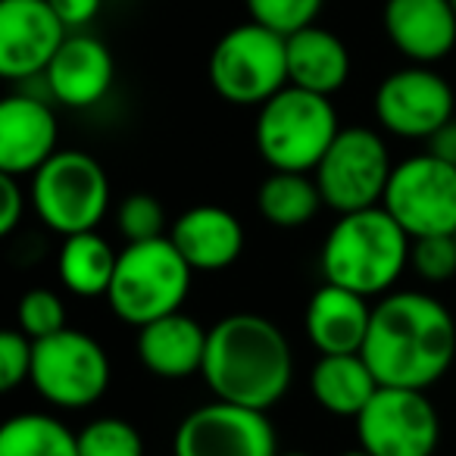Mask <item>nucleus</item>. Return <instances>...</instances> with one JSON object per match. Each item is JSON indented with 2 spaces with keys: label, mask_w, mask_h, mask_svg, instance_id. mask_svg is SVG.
Returning <instances> with one entry per match:
<instances>
[{
  "label": "nucleus",
  "mask_w": 456,
  "mask_h": 456,
  "mask_svg": "<svg viewBox=\"0 0 456 456\" xmlns=\"http://www.w3.org/2000/svg\"><path fill=\"white\" fill-rule=\"evenodd\" d=\"M362 360L381 387L428 391L456 360V319L437 297L391 291L375 300Z\"/></svg>",
  "instance_id": "f257e3e1"
},
{
  "label": "nucleus",
  "mask_w": 456,
  "mask_h": 456,
  "mask_svg": "<svg viewBox=\"0 0 456 456\" xmlns=\"http://www.w3.org/2000/svg\"><path fill=\"white\" fill-rule=\"evenodd\" d=\"M203 381L216 400L269 412L294 381L285 331L260 313H232L209 329Z\"/></svg>",
  "instance_id": "f03ea898"
},
{
  "label": "nucleus",
  "mask_w": 456,
  "mask_h": 456,
  "mask_svg": "<svg viewBox=\"0 0 456 456\" xmlns=\"http://www.w3.org/2000/svg\"><path fill=\"white\" fill-rule=\"evenodd\" d=\"M412 238L385 207L338 216L322 241V279L362 297H385L410 269Z\"/></svg>",
  "instance_id": "7ed1b4c3"
},
{
  "label": "nucleus",
  "mask_w": 456,
  "mask_h": 456,
  "mask_svg": "<svg viewBox=\"0 0 456 456\" xmlns=\"http://www.w3.org/2000/svg\"><path fill=\"white\" fill-rule=\"evenodd\" d=\"M194 269L188 266L172 238L126 244L110 281L107 304L113 316L134 329L182 313L191 291Z\"/></svg>",
  "instance_id": "20e7f679"
},
{
  "label": "nucleus",
  "mask_w": 456,
  "mask_h": 456,
  "mask_svg": "<svg viewBox=\"0 0 456 456\" xmlns=\"http://www.w3.org/2000/svg\"><path fill=\"white\" fill-rule=\"evenodd\" d=\"M338 134L341 126H338V110L331 97L313 94L294 85L263 103L254 126L256 151L273 172L313 175Z\"/></svg>",
  "instance_id": "39448f33"
},
{
  "label": "nucleus",
  "mask_w": 456,
  "mask_h": 456,
  "mask_svg": "<svg viewBox=\"0 0 456 456\" xmlns=\"http://www.w3.org/2000/svg\"><path fill=\"white\" fill-rule=\"evenodd\" d=\"M110 178L101 159L85 151H57L28 182V203L63 238L97 232L110 209Z\"/></svg>",
  "instance_id": "423d86ee"
},
{
  "label": "nucleus",
  "mask_w": 456,
  "mask_h": 456,
  "mask_svg": "<svg viewBox=\"0 0 456 456\" xmlns=\"http://www.w3.org/2000/svg\"><path fill=\"white\" fill-rule=\"evenodd\" d=\"M209 85L225 103L263 107L288 85V38L260 22L228 28L209 53Z\"/></svg>",
  "instance_id": "0eeeda50"
},
{
  "label": "nucleus",
  "mask_w": 456,
  "mask_h": 456,
  "mask_svg": "<svg viewBox=\"0 0 456 456\" xmlns=\"http://www.w3.org/2000/svg\"><path fill=\"white\" fill-rule=\"evenodd\" d=\"M391 172L394 163L385 138L375 128L350 126L341 128L313 178L322 191L325 207L335 209L338 216H347L381 207Z\"/></svg>",
  "instance_id": "6e6552de"
},
{
  "label": "nucleus",
  "mask_w": 456,
  "mask_h": 456,
  "mask_svg": "<svg viewBox=\"0 0 456 456\" xmlns=\"http://www.w3.org/2000/svg\"><path fill=\"white\" fill-rule=\"evenodd\" d=\"M110 356L97 338L78 329H63L57 335L35 341L32 387L60 410L94 406L110 387Z\"/></svg>",
  "instance_id": "1a4fd4ad"
},
{
  "label": "nucleus",
  "mask_w": 456,
  "mask_h": 456,
  "mask_svg": "<svg viewBox=\"0 0 456 456\" xmlns=\"http://www.w3.org/2000/svg\"><path fill=\"white\" fill-rule=\"evenodd\" d=\"M381 207L410 238L456 232V163L416 153L394 163Z\"/></svg>",
  "instance_id": "9d476101"
},
{
  "label": "nucleus",
  "mask_w": 456,
  "mask_h": 456,
  "mask_svg": "<svg viewBox=\"0 0 456 456\" xmlns=\"http://www.w3.org/2000/svg\"><path fill=\"white\" fill-rule=\"evenodd\" d=\"M354 422L369 456H431L441 437L435 403L410 387H379Z\"/></svg>",
  "instance_id": "9b49d317"
},
{
  "label": "nucleus",
  "mask_w": 456,
  "mask_h": 456,
  "mask_svg": "<svg viewBox=\"0 0 456 456\" xmlns=\"http://www.w3.org/2000/svg\"><path fill=\"white\" fill-rule=\"evenodd\" d=\"M175 456H279V431L269 412L213 400L182 419Z\"/></svg>",
  "instance_id": "f8f14e48"
},
{
  "label": "nucleus",
  "mask_w": 456,
  "mask_h": 456,
  "mask_svg": "<svg viewBox=\"0 0 456 456\" xmlns=\"http://www.w3.org/2000/svg\"><path fill=\"white\" fill-rule=\"evenodd\" d=\"M372 107L385 132L406 141H428L453 119L456 94L431 66H406L381 78Z\"/></svg>",
  "instance_id": "ddd939ff"
},
{
  "label": "nucleus",
  "mask_w": 456,
  "mask_h": 456,
  "mask_svg": "<svg viewBox=\"0 0 456 456\" xmlns=\"http://www.w3.org/2000/svg\"><path fill=\"white\" fill-rule=\"evenodd\" d=\"M69 35L47 0H0V76L10 82L45 76Z\"/></svg>",
  "instance_id": "4468645a"
},
{
  "label": "nucleus",
  "mask_w": 456,
  "mask_h": 456,
  "mask_svg": "<svg viewBox=\"0 0 456 456\" xmlns=\"http://www.w3.org/2000/svg\"><path fill=\"white\" fill-rule=\"evenodd\" d=\"M60 122L45 97L10 94L0 103V175L32 178L60 151Z\"/></svg>",
  "instance_id": "2eb2a0df"
},
{
  "label": "nucleus",
  "mask_w": 456,
  "mask_h": 456,
  "mask_svg": "<svg viewBox=\"0 0 456 456\" xmlns=\"http://www.w3.org/2000/svg\"><path fill=\"white\" fill-rule=\"evenodd\" d=\"M116 78V60L101 38L72 32L45 72L47 91L69 110H91L110 94Z\"/></svg>",
  "instance_id": "dca6fc26"
},
{
  "label": "nucleus",
  "mask_w": 456,
  "mask_h": 456,
  "mask_svg": "<svg viewBox=\"0 0 456 456\" xmlns=\"http://www.w3.org/2000/svg\"><path fill=\"white\" fill-rule=\"evenodd\" d=\"M385 35L412 66H431L456 47L450 0H385Z\"/></svg>",
  "instance_id": "f3484780"
},
{
  "label": "nucleus",
  "mask_w": 456,
  "mask_h": 456,
  "mask_svg": "<svg viewBox=\"0 0 456 456\" xmlns=\"http://www.w3.org/2000/svg\"><path fill=\"white\" fill-rule=\"evenodd\" d=\"M178 254L194 273H219L228 269L244 250V225L232 209L216 203H197L184 209L169 232Z\"/></svg>",
  "instance_id": "a211bd4d"
},
{
  "label": "nucleus",
  "mask_w": 456,
  "mask_h": 456,
  "mask_svg": "<svg viewBox=\"0 0 456 456\" xmlns=\"http://www.w3.org/2000/svg\"><path fill=\"white\" fill-rule=\"evenodd\" d=\"M372 306L375 304H369V297L362 294L322 281V288L313 291L304 313L306 338L319 350V356L362 354L369 322H372Z\"/></svg>",
  "instance_id": "6ab92c4d"
},
{
  "label": "nucleus",
  "mask_w": 456,
  "mask_h": 456,
  "mask_svg": "<svg viewBox=\"0 0 456 456\" xmlns=\"http://www.w3.org/2000/svg\"><path fill=\"white\" fill-rule=\"evenodd\" d=\"M209 329H203L188 313H172L166 319L138 329V360L157 379H191L203 372Z\"/></svg>",
  "instance_id": "aec40b11"
},
{
  "label": "nucleus",
  "mask_w": 456,
  "mask_h": 456,
  "mask_svg": "<svg viewBox=\"0 0 456 456\" xmlns=\"http://www.w3.org/2000/svg\"><path fill=\"white\" fill-rule=\"evenodd\" d=\"M350 78V51L322 26L288 35V82L294 88L331 97Z\"/></svg>",
  "instance_id": "412c9836"
},
{
  "label": "nucleus",
  "mask_w": 456,
  "mask_h": 456,
  "mask_svg": "<svg viewBox=\"0 0 456 456\" xmlns=\"http://www.w3.org/2000/svg\"><path fill=\"white\" fill-rule=\"evenodd\" d=\"M379 379L362 354L319 356L310 372V394L325 412L356 419L379 391Z\"/></svg>",
  "instance_id": "4be33fe9"
},
{
  "label": "nucleus",
  "mask_w": 456,
  "mask_h": 456,
  "mask_svg": "<svg viewBox=\"0 0 456 456\" xmlns=\"http://www.w3.org/2000/svg\"><path fill=\"white\" fill-rule=\"evenodd\" d=\"M119 254L110 248V241L97 232L63 238V248L57 256L60 281L76 297H107L113 281Z\"/></svg>",
  "instance_id": "5701e85b"
},
{
  "label": "nucleus",
  "mask_w": 456,
  "mask_h": 456,
  "mask_svg": "<svg viewBox=\"0 0 456 456\" xmlns=\"http://www.w3.org/2000/svg\"><path fill=\"white\" fill-rule=\"evenodd\" d=\"M322 207V191L306 172H273L256 191V209L273 228H304Z\"/></svg>",
  "instance_id": "b1692460"
},
{
  "label": "nucleus",
  "mask_w": 456,
  "mask_h": 456,
  "mask_svg": "<svg viewBox=\"0 0 456 456\" xmlns=\"http://www.w3.org/2000/svg\"><path fill=\"white\" fill-rule=\"evenodd\" d=\"M0 456H78V435L47 412H22L0 428Z\"/></svg>",
  "instance_id": "393cba45"
},
{
  "label": "nucleus",
  "mask_w": 456,
  "mask_h": 456,
  "mask_svg": "<svg viewBox=\"0 0 456 456\" xmlns=\"http://www.w3.org/2000/svg\"><path fill=\"white\" fill-rule=\"evenodd\" d=\"M78 456H144V441L132 422L101 416L78 431Z\"/></svg>",
  "instance_id": "a878e982"
},
{
  "label": "nucleus",
  "mask_w": 456,
  "mask_h": 456,
  "mask_svg": "<svg viewBox=\"0 0 456 456\" xmlns=\"http://www.w3.org/2000/svg\"><path fill=\"white\" fill-rule=\"evenodd\" d=\"M16 329L32 341H45V338L69 329L63 297L51 288H28L16 304Z\"/></svg>",
  "instance_id": "bb28decb"
},
{
  "label": "nucleus",
  "mask_w": 456,
  "mask_h": 456,
  "mask_svg": "<svg viewBox=\"0 0 456 456\" xmlns=\"http://www.w3.org/2000/svg\"><path fill=\"white\" fill-rule=\"evenodd\" d=\"M116 228L126 238V244L141 241H157L166 238V209L159 197L147 194V191H134L116 209Z\"/></svg>",
  "instance_id": "cd10ccee"
},
{
  "label": "nucleus",
  "mask_w": 456,
  "mask_h": 456,
  "mask_svg": "<svg viewBox=\"0 0 456 456\" xmlns=\"http://www.w3.org/2000/svg\"><path fill=\"white\" fill-rule=\"evenodd\" d=\"M244 4H248L250 22H260L285 38L300 28L316 26L325 7V0H244Z\"/></svg>",
  "instance_id": "c85d7f7f"
},
{
  "label": "nucleus",
  "mask_w": 456,
  "mask_h": 456,
  "mask_svg": "<svg viewBox=\"0 0 456 456\" xmlns=\"http://www.w3.org/2000/svg\"><path fill=\"white\" fill-rule=\"evenodd\" d=\"M410 269L425 285H444L456 279V241L453 235H428L412 238Z\"/></svg>",
  "instance_id": "c756f323"
},
{
  "label": "nucleus",
  "mask_w": 456,
  "mask_h": 456,
  "mask_svg": "<svg viewBox=\"0 0 456 456\" xmlns=\"http://www.w3.org/2000/svg\"><path fill=\"white\" fill-rule=\"evenodd\" d=\"M35 341L26 338L20 329H7L0 335V387L16 391L22 381L32 379Z\"/></svg>",
  "instance_id": "7c9ffc66"
},
{
  "label": "nucleus",
  "mask_w": 456,
  "mask_h": 456,
  "mask_svg": "<svg viewBox=\"0 0 456 456\" xmlns=\"http://www.w3.org/2000/svg\"><path fill=\"white\" fill-rule=\"evenodd\" d=\"M26 188L16 175H0V235H13L26 216Z\"/></svg>",
  "instance_id": "2f4dec72"
},
{
  "label": "nucleus",
  "mask_w": 456,
  "mask_h": 456,
  "mask_svg": "<svg viewBox=\"0 0 456 456\" xmlns=\"http://www.w3.org/2000/svg\"><path fill=\"white\" fill-rule=\"evenodd\" d=\"M47 4H51L53 13L60 16V22H63L69 32H82V28L91 26L103 10V0H47Z\"/></svg>",
  "instance_id": "473e14b6"
},
{
  "label": "nucleus",
  "mask_w": 456,
  "mask_h": 456,
  "mask_svg": "<svg viewBox=\"0 0 456 456\" xmlns=\"http://www.w3.org/2000/svg\"><path fill=\"white\" fill-rule=\"evenodd\" d=\"M428 153L447 159V163H456V119H450L447 126H441L435 134H431Z\"/></svg>",
  "instance_id": "72a5a7b5"
},
{
  "label": "nucleus",
  "mask_w": 456,
  "mask_h": 456,
  "mask_svg": "<svg viewBox=\"0 0 456 456\" xmlns=\"http://www.w3.org/2000/svg\"><path fill=\"white\" fill-rule=\"evenodd\" d=\"M341 456H369L366 450H350V453H341Z\"/></svg>",
  "instance_id": "f704fd0d"
},
{
  "label": "nucleus",
  "mask_w": 456,
  "mask_h": 456,
  "mask_svg": "<svg viewBox=\"0 0 456 456\" xmlns=\"http://www.w3.org/2000/svg\"><path fill=\"white\" fill-rule=\"evenodd\" d=\"M279 456H313V453H300V450H291V453H279Z\"/></svg>",
  "instance_id": "c9c22d12"
},
{
  "label": "nucleus",
  "mask_w": 456,
  "mask_h": 456,
  "mask_svg": "<svg viewBox=\"0 0 456 456\" xmlns=\"http://www.w3.org/2000/svg\"><path fill=\"white\" fill-rule=\"evenodd\" d=\"M450 7H453V13H456V0H450Z\"/></svg>",
  "instance_id": "e433bc0d"
},
{
  "label": "nucleus",
  "mask_w": 456,
  "mask_h": 456,
  "mask_svg": "<svg viewBox=\"0 0 456 456\" xmlns=\"http://www.w3.org/2000/svg\"><path fill=\"white\" fill-rule=\"evenodd\" d=\"M453 241H456V232H453Z\"/></svg>",
  "instance_id": "4c0bfd02"
}]
</instances>
